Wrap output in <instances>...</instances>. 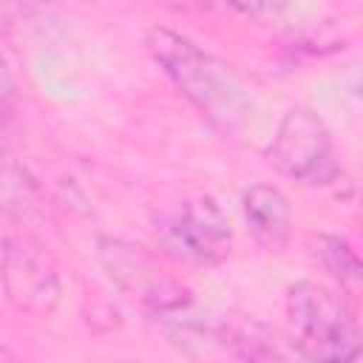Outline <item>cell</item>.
<instances>
[{"mask_svg": "<svg viewBox=\"0 0 363 363\" xmlns=\"http://www.w3.org/2000/svg\"><path fill=\"white\" fill-rule=\"evenodd\" d=\"M145 48L173 88L213 128L235 130L250 119L252 96L224 60L167 26H150L145 31Z\"/></svg>", "mask_w": 363, "mask_h": 363, "instance_id": "6da1fadb", "label": "cell"}, {"mask_svg": "<svg viewBox=\"0 0 363 363\" xmlns=\"http://www.w3.org/2000/svg\"><path fill=\"white\" fill-rule=\"evenodd\" d=\"M6 238H9V235H0V258H3V247H6Z\"/></svg>", "mask_w": 363, "mask_h": 363, "instance_id": "4fadbf2b", "label": "cell"}, {"mask_svg": "<svg viewBox=\"0 0 363 363\" xmlns=\"http://www.w3.org/2000/svg\"><path fill=\"white\" fill-rule=\"evenodd\" d=\"M17 113V82L6 54L0 51V128H6Z\"/></svg>", "mask_w": 363, "mask_h": 363, "instance_id": "8fae6325", "label": "cell"}, {"mask_svg": "<svg viewBox=\"0 0 363 363\" xmlns=\"http://www.w3.org/2000/svg\"><path fill=\"white\" fill-rule=\"evenodd\" d=\"M0 357H9V352H6V349H0Z\"/></svg>", "mask_w": 363, "mask_h": 363, "instance_id": "5bb4252c", "label": "cell"}, {"mask_svg": "<svg viewBox=\"0 0 363 363\" xmlns=\"http://www.w3.org/2000/svg\"><path fill=\"white\" fill-rule=\"evenodd\" d=\"M159 247L184 264L216 267L233 250L230 218L213 196H196L156 218Z\"/></svg>", "mask_w": 363, "mask_h": 363, "instance_id": "277c9868", "label": "cell"}, {"mask_svg": "<svg viewBox=\"0 0 363 363\" xmlns=\"http://www.w3.org/2000/svg\"><path fill=\"white\" fill-rule=\"evenodd\" d=\"M241 210L252 241L264 252H281L292 235V207L281 187L255 182L241 196Z\"/></svg>", "mask_w": 363, "mask_h": 363, "instance_id": "52a82bcc", "label": "cell"}, {"mask_svg": "<svg viewBox=\"0 0 363 363\" xmlns=\"http://www.w3.org/2000/svg\"><path fill=\"white\" fill-rule=\"evenodd\" d=\"M267 159L281 176L303 184H326L337 173L332 159V133L326 122L303 105H295L281 116L267 147Z\"/></svg>", "mask_w": 363, "mask_h": 363, "instance_id": "5b68a950", "label": "cell"}, {"mask_svg": "<svg viewBox=\"0 0 363 363\" xmlns=\"http://www.w3.org/2000/svg\"><path fill=\"white\" fill-rule=\"evenodd\" d=\"M286 335L306 360H349L360 352V323L346 292L318 281H295L284 301Z\"/></svg>", "mask_w": 363, "mask_h": 363, "instance_id": "7a4b0ae2", "label": "cell"}, {"mask_svg": "<svg viewBox=\"0 0 363 363\" xmlns=\"http://www.w3.org/2000/svg\"><path fill=\"white\" fill-rule=\"evenodd\" d=\"M0 284L6 301L26 315L43 318L57 309L62 284L51 252L31 235H9L0 258Z\"/></svg>", "mask_w": 363, "mask_h": 363, "instance_id": "8992f818", "label": "cell"}, {"mask_svg": "<svg viewBox=\"0 0 363 363\" xmlns=\"http://www.w3.org/2000/svg\"><path fill=\"white\" fill-rule=\"evenodd\" d=\"M312 255L315 261L337 281L340 292L352 295L360 284V258L357 252L352 250V244L340 235H329V233H320V235H312Z\"/></svg>", "mask_w": 363, "mask_h": 363, "instance_id": "9c48e42d", "label": "cell"}, {"mask_svg": "<svg viewBox=\"0 0 363 363\" xmlns=\"http://www.w3.org/2000/svg\"><path fill=\"white\" fill-rule=\"evenodd\" d=\"M48 14V0H0V34L23 37Z\"/></svg>", "mask_w": 363, "mask_h": 363, "instance_id": "30bf717a", "label": "cell"}, {"mask_svg": "<svg viewBox=\"0 0 363 363\" xmlns=\"http://www.w3.org/2000/svg\"><path fill=\"white\" fill-rule=\"evenodd\" d=\"M96 261L105 269L108 281L153 318L170 315L182 306L193 303L190 289L179 278H173L159 264V258L150 250H145L142 244H133V241L116 238V235H99L96 238Z\"/></svg>", "mask_w": 363, "mask_h": 363, "instance_id": "3957f363", "label": "cell"}, {"mask_svg": "<svg viewBox=\"0 0 363 363\" xmlns=\"http://www.w3.org/2000/svg\"><path fill=\"white\" fill-rule=\"evenodd\" d=\"M244 17H255V20H264V17H275L281 14L292 0H216Z\"/></svg>", "mask_w": 363, "mask_h": 363, "instance_id": "7c38bea8", "label": "cell"}, {"mask_svg": "<svg viewBox=\"0 0 363 363\" xmlns=\"http://www.w3.org/2000/svg\"><path fill=\"white\" fill-rule=\"evenodd\" d=\"M0 213L20 227L48 218V199L43 187L6 147H0Z\"/></svg>", "mask_w": 363, "mask_h": 363, "instance_id": "ba28073f", "label": "cell"}]
</instances>
